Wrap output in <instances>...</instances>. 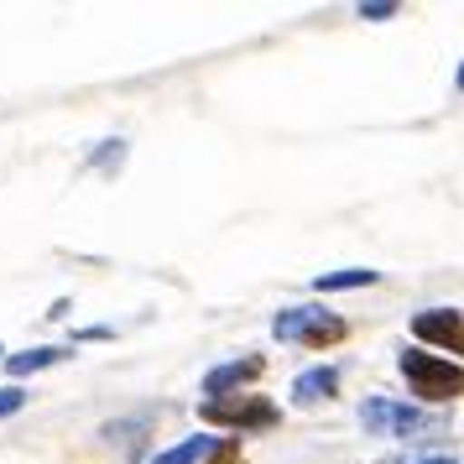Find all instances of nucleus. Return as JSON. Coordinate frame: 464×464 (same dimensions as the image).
Masks as SVG:
<instances>
[{"instance_id": "f257e3e1", "label": "nucleus", "mask_w": 464, "mask_h": 464, "mask_svg": "<svg viewBox=\"0 0 464 464\" xmlns=\"http://www.w3.org/2000/svg\"><path fill=\"white\" fill-rule=\"evenodd\" d=\"M443 412L433 407H407V401H386L371 397L360 407V428L365 433H392V439H428V433H443Z\"/></svg>"}, {"instance_id": "f03ea898", "label": "nucleus", "mask_w": 464, "mask_h": 464, "mask_svg": "<svg viewBox=\"0 0 464 464\" xmlns=\"http://www.w3.org/2000/svg\"><path fill=\"white\" fill-rule=\"evenodd\" d=\"M397 365H401V376H407V392H418L422 401L464 397V365H449V360L428 355V350H401Z\"/></svg>"}, {"instance_id": "7ed1b4c3", "label": "nucleus", "mask_w": 464, "mask_h": 464, "mask_svg": "<svg viewBox=\"0 0 464 464\" xmlns=\"http://www.w3.org/2000/svg\"><path fill=\"white\" fill-rule=\"evenodd\" d=\"M198 422H214V428H276L282 422V407L266 397H219V401H198Z\"/></svg>"}, {"instance_id": "20e7f679", "label": "nucleus", "mask_w": 464, "mask_h": 464, "mask_svg": "<svg viewBox=\"0 0 464 464\" xmlns=\"http://www.w3.org/2000/svg\"><path fill=\"white\" fill-rule=\"evenodd\" d=\"M272 334L282 344H334L344 339V318H334L329 308H282L272 318Z\"/></svg>"}, {"instance_id": "39448f33", "label": "nucleus", "mask_w": 464, "mask_h": 464, "mask_svg": "<svg viewBox=\"0 0 464 464\" xmlns=\"http://www.w3.org/2000/svg\"><path fill=\"white\" fill-rule=\"evenodd\" d=\"M412 334H418L422 344H439V350L464 355V314L459 308H422V314L412 318Z\"/></svg>"}, {"instance_id": "423d86ee", "label": "nucleus", "mask_w": 464, "mask_h": 464, "mask_svg": "<svg viewBox=\"0 0 464 464\" xmlns=\"http://www.w3.org/2000/svg\"><path fill=\"white\" fill-rule=\"evenodd\" d=\"M261 371H266V360H261V355H246V360H225V365H214L209 376H204V392H209L204 401L235 397V392H240V386H251Z\"/></svg>"}, {"instance_id": "0eeeda50", "label": "nucleus", "mask_w": 464, "mask_h": 464, "mask_svg": "<svg viewBox=\"0 0 464 464\" xmlns=\"http://www.w3.org/2000/svg\"><path fill=\"white\" fill-rule=\"evenodd\" d=\"M334 386H339L334 365H314V371H303V376L293 381V401H297V407H314V401L334 397Z\"/></svg>"}, {"instance_id": "6e6552de", "label": "nucleus", "mask_w": 464, "mask_h": 464, "mask_svg": "<svg viewBox=\"0 0 464 464\" xmlns=\"http://www.w3.org/2000/svg\"><path fill=\"white\" fill-rule=\"evenodd\" d=\"M214 449H219V439H214V433H193V439L172 443L168 454H157L151 464H204V459H214Z\"/></svg>"}, {"instance_id": "1a4fd4ad", "label": "nucleus", "mask_w": 464, "mask_h": 464, "mask_svg": "<svg viewBox=\"0 0 464 464\" xmlns=\"http://www.w3.org/2000/svg\"><path fill=\"white\" fill-rule=\"evenodd\" d=\"M73 350H63V344H43V350H22V355L5 360V371L22 381V376H37V371H47V365H58V360H68Z\"/></svg>"}, {"instance_id": "9d476101", "label": "nucleus", "mask_w": 464, "mask_h": 464, "mask_svg": "<svg viewBox=\"0 0 464 464\" xmlns=\"http://www.w3.org/2000/svg\"><path fill=\"white\" fill-rule=\"evenodd\" d=\"M371 282H376V272H371V266H350V272H324V276H314L318 293H350V287H371Z\"/></svg>"}, {"instance_id": "9b49d317", "label": "nucleus", "mask_w": 464, "mask_h": 464, "mask_svg": "<svg viewBox=\"0 0 464 464\" xmlns=\"http://www.w3.org/2000/svg\"><path fill=\"white\" fill-rule=\"evenodd\" d=\"M121 162H126V141H105L89 157V168H105V172H121Z\"/></svg>"}, {"instance_id": "f8f14e48", "label": "nucleus", "mask_w": 464, "mask_h": 464, "mask_svg": "<svg viewBox=\"0 0 464 464\" xmlns=\"http://www.w3.org/2000/svg\"><path fill=\"white\" fill-rule=\"evenodd\" d=\"M355 16L360 22H392V16H401V5H392V0H371V5H365V0H360Z\"/></svg>"}, {"instance_id": "ddd939ff", "label": "nucleus", "mask_w": 464, "mask_h": 464, "mask_svg": "<svg viewBox=\"0 0 464 464\" xmlns=\"http://www.w3.org/2000/svg\"><path fill=\"white\" fill-rule=\"evenodd\" d=\"M22 407H26L22 386H0V418H11V412H22Z\"/></svg>"}, {"instance_id": "4468645a", "label": "nucleus", "mask_w": 464, "mask_h": 464, "mask_svg": "<svg viewBox=\"0 0 464 464\" xmlns=\"http://www.w3.org/2000/svg\"><path fill=\"white\" fill-rule=\"evenodd\" d=\"M454 84H459V94H464V63H459V73H454Z\"/></svg>"}, {"instance_id": "2eb2a0df", "label": "nucleus", "mask_w": 464, "mask_h": 464, "mask_svg": "<svg viewBox=\"0 0 464 464\" xmlns=\"http://www.w3.org/2000/svg\"><path fill=\"white\" fill-rule=\"evenodd\" d=\"M422 464H454V459H422Z\"/></svg>"}]
</instances>
